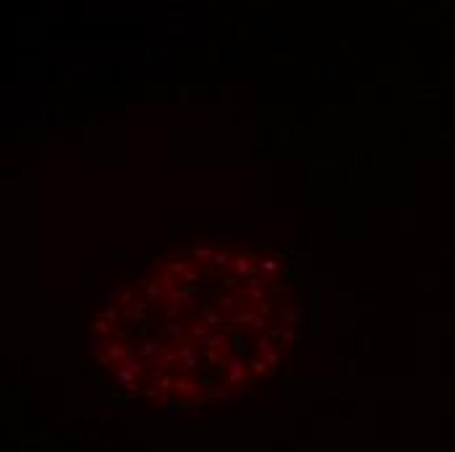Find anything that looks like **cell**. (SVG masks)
I'll return each instance as SVG.
<instances>
[{
	"label": "cell",
	"mask_w": 455,
	"mask_h": 452,
	"mask_svg": "<svg viewBox=\"0 0 455 452\" xmlns=\"http://www.w3.org/2000/svg\"><path fill=\"white\" fill-rule=\"evenodd\" d=\"M291 301L272 264L225 251L155 264L118 301L110 343L134 358L118 371L149 377L144 387L207 392L264 374L288 340Z\"/></svg>",
	"instance_id": "cell-1"
}]
</instances>
